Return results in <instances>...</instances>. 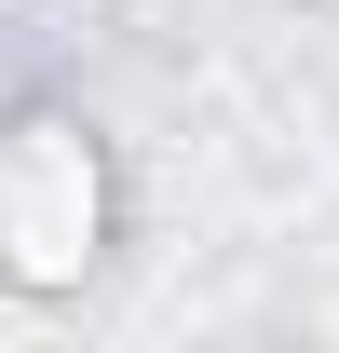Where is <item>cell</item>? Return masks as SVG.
<instances>
[{"instance_id":"1","label":"cell","mask_w":339,"mask_h":353,"mask_svg":"<svg viewBox=\"0 0 339 353\" xmlns=\"http://www.w3.org/2000/svg\"><path fill=\"white\" fill-rule=\"evenodd\" d=\"M109 218H123L109 150H95L68 109L0 123V285H14V299H68V285L109 259Z\"/></svg>"}]
</instances>
